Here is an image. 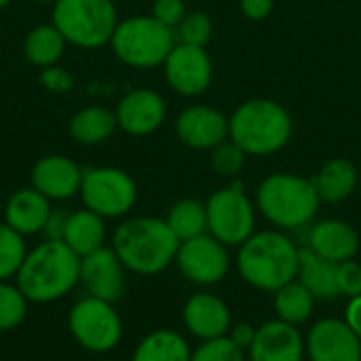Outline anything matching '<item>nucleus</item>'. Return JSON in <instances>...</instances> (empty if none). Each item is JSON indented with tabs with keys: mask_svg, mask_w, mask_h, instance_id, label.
I'll list each match as a JSON object with an SVG mask.
<instances>
[{
	"mask_svg": "<svg viewBox=\"0 0 361 361\" xmlns=\"http://www.w3.org/2000/svg\"><path fill=\"white\" fill-rule=\"evenodd\" d=\"M292 135L294 118L277 99L252 97L228 114V137L247 157H273L290 144Z\"/></svg>",
	"mask_w": 361,
	"mask_h": 361,
	"instance_id": "4",
	"label": "nucleus"
},
{
	"mask_svg": "<svg viewBox=\"0 0 361 361\" xmlns=\"http://www.w3.org/2000/svg\"><path fill=\"white\" fill-rule=\"evenodd\" d=\"M68 330L78 347L89 353H110L123 341V319L112 302L85 296L68 311Z\"/></svg>",
	"mask_w": 361,
	"mask_h": 361,
	"instance_id": "10",
	"label": "nucleus"
},
{
	"mask_svg": "<svg viewBox=\"0 0 361 361\" xmlns=\"http://www.w3.org/2000/svg\"><path fill=\"white\" fill-rule=\"evenodd\" d=\"M305 341L309 361H361V341L345 319L315 322Z\"/></svg>",
	"mask_w": 361,
	"mask_h": 361,
	"instance_id": "16",
	"label": "nucleus"
},
{
	"mask_svg": "<svg viewBox=\"0 0 361 361\" xmlns=\"http://www.w3.org/2000/svg\"><path fill=\"white\" fill-rule=\"evenodd\" d=\"M68 216H70V212H63V209L53 207L51 214H49V220H47V224L42 228L44 239H49V241H61L63 239V233H66Z\"/></svg>",
	"mask_w": 361,
	"mask_h": 361,
	"instance_id": "38",
	"label": "nucleus"
},
{
	"mask_svg": "<svg viewBox=\"0 0 361 361\" xmlns=\"http://www.w3.org/2000/svg\"><path fill=\"white\" fill-rule=\"evenodd\" d=\"M38 82L42 85V89H47L51 93H68L74 89V76L61 66L42 68L38 74Z\"/></svg>",
	"mask_w": 361,
	"mask_h": 361,
	"instance_id": "37",
	"label": "nucleus"
},
{
	"mask_svg": "<svg viewBox=\"0 0 361 361\" xmlns=\"http://www.w3.org/2000/svg\"><path fill=\"white\" fill-rule=\"evenodd\" d=\"M226 338H228L235 347H239L241 351L247 353L250 347H252V343H254V338H256V326H252V324H237V326H231Z\"/></svg>",
	"mask_w": 361,
	"mask_h": 361,
	"instance_id": "40",
	"label": "nucleus"
},
{
	"mask_svg": "<svg viewBox=\"0 0 361 361\" xmlns=\"http://www.w3.org/2000/svg\"><path fill=\"white\" fill-rule=\"evenodd\" d=\"M176 137L192 150H214L228 140V116L209 104H190L176 116Z\"/></svg>",
	"mask_w": 361,
	"mask_h": 361,
	"instance_id": "14",
	"label": "nucleus"
},
{
	"mask_svg": "<svg viewBox=\"0 0 361 361\" xmlns=\"http://www.w3.org/2000/svg\"><path fill=\"white\" fill-rule=\"evenodd\" d=\"M360 233L345 220L328 218L313 222L307 237V247L330 262L353 260L360 252Z\"/></svg>",
	"mask_w": 361,
	"mask_h": 361,
	"instance_id": "20",
	"label": "nucleus"
},
{
	"mask_svg": "<svg viewBox=\"0 0 361 361\" xmlns=\"http://www.w3.org/2000/svg\"><path fill=\"white\" fill-rule=\"evenodd\" d=\"M239 8L245 19L264 21L275 8V0H239Z\"/></svg>",
	"mask_w": 361,
	"mask_h": 361,
	"instance_id": "39",
	"label": "nucleus"
},
{
	"mask_svg": "<svg viewBox=\"0 0 361 361\" xmlns=\"http://www.w3.org/2000/svg\"><path fill=\"white\" fill-rule=\"evenodd\" d=\"M190 361H247V353L235 347L226 336L216 341H205L192 349Z\"/></svg>",
	"mask_w": 361,
	"mask_h": 361,
	"instance_id": "34",
	"label": "nucleus"
},
{
	"mask_svg": "<svg viewBox=\"0 0 361 361\" xmlns=\"http://www.w3.org/2000/svg\"><path fill=\"white\" fill-rule=\"evenodd\" d=\"M273 309L277 319L292 324V326H302L311 319L315 311V296L298 281H290L277 292H273Z\"/></svg>",
	"mask_w": 361,
	"mask_h": 361,
	"instance_id": "28",
	"label": "nucleus"
},
{
	"mask_svg": "<svg viewBox=\"0 0 361 361\" xmlns=\"http://www.w3.org/2000/svg\"><path fill=\"white\" fill-rule=\"evenodd\" d=\"M30 300L23 296L17 283L0 281V332L17 330L27 315Z\"/></svg>",
	"mask_w": 361,
	"mask_h": 361,
	"instance_id": "31",
	"label": "nucleus"
},
{
	"mask_svg": "<svg viewBox=\"0 0 361 361\" xmlns=\"http://www.w3.org/2000/svg\"><path fill=\"white\" fill-rule=\"evenodd\" d=\"M336 273H338L336 262L322 258L307 245L300 247L296 279L315 296V300H336L341 296Z\"/></svg>",
	"mask_w": 361,
	"mask_h": 361,
	"instance_id": "24",
	"label": "nucleus"
},
{
	"mask_svg": "<svg viewBox=\"0 0 361 361\" xmlns=\"http://www.w3.org/2000/svg\"><path fill=\"white\" fill-rule=\"evenodd\" d=\"M186 13L188 8L184 0H154L150 6V15L171 30L178 27V23L186 17Z\"/></svg>",
	"mask_w": 361,
	"mask_h": 361,
	"instance_id": "35",
	"label": "nucleus"
},
{
	"mask_svg": "<svg viewBox=\"0 0 361 361\" xmlns=\"http://www.w3.org/2000/svg\"><path fill=\"white\" fill-rule=\"evenodd\" d=\"M116 125L131 137H146L157 133L167 118L165 97L148 87L127 91L114 108Z\"/></svg>",
	"mask_w": 361,
	"mask_h": 361,
	"instance_id": "13",
	"label": "nucleus"
},
{
	"mask_svg": "<svg viewBox=\"0 0 361 361\" xmlns=\"http://www.w3.org/2000/svg\"><path fill=\"white\" fill-rule=\"evenodd\" d=\"M207 233L226 247H239L256 233L258 209L241 182L212 192L205 201Z\"/></svg>",
	"mask_w": 361,
	"mask_h": 361,
	"instance_id": "8",
	"label": "nucleus"
},
{
	"mask_svg": "<svg viewBox=\"0 0 361 361\" xmlns=\"http://www.w3.org/2000/svg\"><path fill=\"white\" fill-rule=\"evenodd\" d=\"M27 254L25 237L6 226L0 224V281H11L19 273L23 260Z\"/></svg>",
	"mask_w": 361,
	"mask_h": 361,
	"instance_id": "30",
	"label": "nucleus"
},
{
	"mask_svg": "<svg viewBox=\"0 0 361 361\" xmlns=\"http://www.w3.org/2000/svg\"><path fill=\"white\" fill-rule=\"evenodd\" d=\"M165 222L169 224V228L173 231V235L180 241H188L195 239L199 235L207 233V209H205V201L199 199H180L176 201L167 216Z\"/></svg>",
	"mask_w": 361,
	"mask_h": 361,
	"instance_id": "29",
	"label": "nucleus"
},
{
	"mask_svg": "<svg viewBox=\"0 0 361 361\" xmlns=\"http://www.w3.org/2000/svg\"><path fill=\"white\" fill-rule=\"evenodd\" d=\"M182 322L190 336L205 343L224 338L233 326V315L228 305L220 296L209 292H197L184 302Z\"/></svg>",
	"mask_w": 361,
	"mask_h": 361,
	"instance_id": "19",
	"label": "nucleus"
},
{
	"mask_svg": "<svg viewBox=\"0 0 361 361\" xmlns=\"http://www.w3.org/2000/svg\"><path fill=\"white\" fill-rule=\"evenodd\" d=\"M11 2H13V0H0V11H2V8H6Z\"/></svg>",
	"mask_w": 361,
	"mask_h": 361,
	"instance_id": "42",
	"label": "nucleus"
},
{
	"mask_svg": "<svg viewBox=\"0 0 361 361\" xmlns=\"http://www.w3.org/2000/svg\"><path fill=\"white\" fill-rule=\"evenodd\" d=\"M313 184L322 203H330V205L343 203L355 192L360 184L357 165L351 159L334 157L319 167V171L313 178Z\"/></svg>",
	"mask_w": 361,
	"mask_h": 361,
	"instance_id": "22",
	"label": "nucleus"
},
{
	"mask_svg": "<svg viewBox=\"0 0 361 361\" xmlns=\"http://www.w3.org/2000/svg\"><path fill=\"white\" fill-rule=\"evenodd\" d=\"M80 286L87 296H95L112 305L123 298L127 288V269L112 245H104L80 258Z\"/></svg>",
	"mask_w": 361,
	"mask_h": 361,
	"instance_id": "15",
	"label": "nucleus"
},
{
	"mask_svg": "<svg viewBox=\"0 0 361 361\" xmlns=\"http://www.w3.org/2000/svg\"><path fill=\"white\" fill-rule=\"evenodd\" d=\"M305 357L307 341L298 326L277 317L256 328V338L247 351V361H305Z\"/></svg>",
	"mask_w": 361,
	"mask_h": 361,
	"instance_id": "18",
	"label": "nucleus"
},
{
	"mask_svg": "<svg viewBox=\"0 0 361 361\" xmlns=\"http://www.w3.org/2000/svg\"><path fill=\"white\" fill-rule=\"evenodd\" d=\"M116 114L106 106H85L76 110L68 121V133L76 144L97 146L108 142L116 133Z\"/></svg>",
	"mask_w": 361,
	"mask_h": 361,
	"instance_id": "23",
	"label": "nucleus"
},
{
	"mask_svg": "<svg viewBox=\"0 0 361 361\" xmlns=\"http://www.w3.org/2000/svg\"><path fill=\"white\" fill-rule=\"evenodd\" d=\"M180 239L165 218L133 216L125 218L112 233V250L129 273L159 275L176 262Z\"/></svg>",
	"mask_w": 361,
	"mask_h": 361,
	"instance_id": "2",
	"label": "nucleus"
},
{
	"mask_svg": "<svg viewBox=\"0 0 361 361\" xmlns=\"http://www.w3.org/2000/svg\"><path fill=\"white\" fill-rule=\"evenodd\" d=\"M118 21L114 0H55L51 8V23L78 49L110 44Z\"/></svg>",
	"mask_w": 361,
	"mask_h": 361,
	"instance_id": "7",
	"label": "nucleus"
},
{
	"mask_svg": "<svg viewBox=\"0 0 361 361\" xmlns=\"http://www.w3.org/2000/svg\"><path fill=\"white\" fill-rule=\"evenodd\" d=\"M176 264L180 273L195 286H216L231 271V254L224 243H220L209 233L199 235L188 241H180Z\"/></svg>",
	"mask_w": 361,
	"mask_h": 361,
	"instance_id": "11",
	"label": "nucleus"
},
{
	"mask_svg": "<svg viewBox=\"0 0 361 361\" xmlns=\"http://www.w3.org/2000/svg\"><path fill=\"white\" fill-rule=\"evenodd\" d=\"M192 349L188 341L167 328L148 332L131 353V361H190Z\"/></svg>",
	"mask_w": 361,
	"mask_h": 361,
	"instance_id": "26",
	"label": "nucleus"
},
{
	"mask_svg": "<svg viewBox=\"0 0 361 361\" xmlns=\"http://www.w3.org/2000/svg\"><path fill=\"white\" fill-rule=\"evenodd\" d=\"M173 34H176V42L207 49V44L214 38V21L205 11H188L186 17L173 30Z\"/></svg>",
	"mask_w": 361,
	"mask_h": 361,
	"instance_id": "32",
	"label": "nucleus"
},
{
	"mask_svg": "<svg viewBox=\"0 0 361 361\" xmlns=\"http://www.w3.org/2000/svg\"><path fill=\"white\" fill-rule=\"evenodd\" d=\"M300 247L286 231H256L237 247V271L241 279L262 292H277L298 275Z\"/></svg>",
	"mask_w": 361,
	"mask_h": 361,
	"instance_id": "1",
	"label": "nucleus"
},
{
	"mask_svg": "<svg viewBox=\"0 0 361 361\" xmlns=\"http://www.w3.org/2000/svg\"><path fill=\"white\" fill-rule=\"evenodd\" d=\"M336 281H338V292L341 296L353 298L361 294V264L353 260H345L338 264V273H336Z\"/></svg>",
	"mask_w": 361,
	"mask_h": 361,
	"instance_id": "36",
	"label": "nucleus"
},
{
	"mask_svg": "<svg viewBox=\"0 0 361 361\" xmlns=\"http://www.w3.org/2000/svg\"><path fill=\"white\" fill-rule=\"evenodd\" d=\"M66 38L53 23H38L34 25L23 38V57L36 68L57 66L66 53Z\"/></svg>",
	"mask_w": 361,
	"mask_h": 361,
	"instance_id": "27",
	"label": "nucleus"
},
{
	"mask_svg": "<svg viewBox=\"0 0 361 361\" xmlns=\"http://www.w3.org/2000/svg\"><path fill=\"white\" fill-rule=\"evenodd\" d=\"M173 44V30L157 21L152 15H131L121 19L110 38L114 57L133 70L161 68Z\"/></svg>",
	"mask_w": 361,
	"mask_h": 361,
	"instance_id": "6",
	"label": "nucleus"
},
{
	"mask_svg": "<svg viewBox=\"0 0 361 361\" xmlns=\"http://www.w3.org/2000/svg\"><path fill=\"white\" fill-rule=\"evenodd\" d=\"M32 2H38V4H53L55 0H32Z\"/></svg>",
	"mask_w": 361,
	"mask_h": 361,
	"instance_id": "43",
	"label": "nucleus"
},
{
	"mask_svg": "<svg viewBox=\"0 0 361 361\" xmlns=\"http://www.w3.org/2000/svg\"><path fill=\"white\" fill-rule=\"evenodd\" d=\"M104 361H116V360H104Z\"/></svg>",
	"mask_w": 361,
	"mask_h": 361,
	"instance_id": "44",
	"label": "nucleus"
},
{
	"mask_svg": "<svg viewBox=\"0 0 361 361\" xmlns=\"http://www.w3.org/2000/svg\"><path fill=\"white\" fill-rule=\"evenodd\" d=\"M78 197L82 205L104 220L125 218L137 203V184L121 167L99 165L82 171Z\"/></svg>",
	"mask_w": 361,
	"mask_h": 361,
	"instance_id": "9",
	"label": "nucleus"
},
{
	"mask_svg": "<svg viewBox=\"0 0 361 361\" xmlns=\"http://www.w3.org/2000/svg\"><path fill=\"white\" fill-rule=\"evenodd\" d=\"M51 201L36 188L25 186L15 190L4 205V224L23 237L42 235V228L51 214Z\"/></svg>",
	"mask_w": 361,
	"mask_h": 361,
	"instance_id": "21",
	"label": "nucleus"
},
{
	"mask_svg": "<svg viewBox=\"0 0 361 361\" xmlns=\"http://www.w3.org/2000/svg\"><path fill=\"white\" fill-rule=\"evenodd\" d=\"M161 68L169 89L182 97H199L214 82V61L205 47L176 42Z\"/></svg>",
	"mask_w": 361,
	"mask_h": 361,
	"instance_id": "12",
	"label": "nucleus"
},
{
	"mask_svg": "<svg viewBox=\"0 0 361 361\" xmlns=\"http://www.w3.org/2000/svg\"><path fill=\"white\" fill-rule=\"evenodd\" d=\"M247 163V154L228 137L222 144H218L214 150H209V167L220 178H237Z\"/></svg>",
	"mask_w": 361,
	"mask_h": 361,
	"instance_id": "33",
	"label": "nucleus"
},
{
	"mask_svg": "<svg viewBox=\"0 0 361 361\" xmlns=\"http://www.w3.org/2000/svg\"><path fill=\"white\" fill-rule=\"evenodd\" d=\"M82 167L66 154H44L30 169V186L49 201H66L78 195Z\"/></svg>",
	"mask_w": 361,
	"mask_h": 361,
	"instance_id": "17",
	"label": "nucleus"
},
{
	"mask_svg": "<svg viewBox=\"0 0 361 361\" xmlns=\"http://www.w3.org/2000/svg\"><path fill=\"white\" fill-rule=\"evenodd\" d=\"M254 203L258 214L273 228L286 233L311 226L322 207L313 178H305L292 171H277L267 176L256 188Z\"/></svg>",
	"mask_w": 361,
	"mask_h": 361,
	"instance_id": "5",
	"label": "nucleus"
},
{
	"mask_svg": "<svg viewBox=\"0 0 361 361\" xmlns=\"http://www.w3.org/2000/svg\"><path fill=\"white\" fill-rule=\"evenodd\" d=\"M15 283L32 305L57 302L80 283V256L63 241L44 239L27 250Z\"/></svg>",
	"mask_w": 361,
	"mask_h": 361,
	"instance_id": "3",
	"label": "nucleus"
},
{
	"mask_svg": "<svg viewBox=\"0 0 361 361\" xmlns=\"http://www.w3.org/2000/svg\"><path fill=\"white\" fill-rule=\"evenodd\" d=\"M106 220L97 216L95 212L82 207L76 212H70L66 233H63V243L80 258L93 254L95 250L106 245Z\"/></svg>",
	"mask_w": 361,
	"mask_h": 361,
	"instance_id": "25",
	"label": "nucleus"
},
{
	"mask_svg": "<svg viewBox=\"0 0 361 361\" xmlns=\"http://www.w3.org/2000/svg\"><path fill=\"white\" fill-rule=\"evenodd\" d=\"M347 326L357 334V338L361 341V294L360 296H353L349 298L347 302V309H345V317Z\"/></svg>",
	"mask_w": 361,
	"mask_h": 361,
	"instance_id": "41",
	"label": "nucleus"
}]
</instances>
